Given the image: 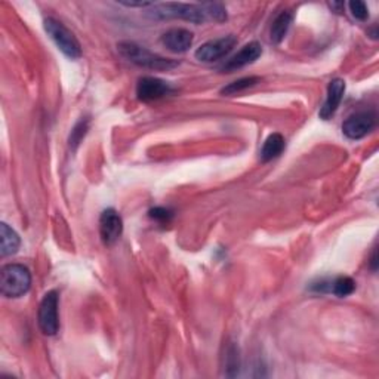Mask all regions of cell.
<instances>
[{"instance_id":"4","label":"cell","mask_w":379,"mask_h":379,"mask_svg":"<svg viewBox=\"0 0 379 379\" xmlns=\"http://www.w3.org/2000/svg\"><path fill=\"white\" fill-rule=\"evenodd\" d=\"M153 17L156 18H178L194 24L206 21L208 17L201 6L188 5V4H164L157 5L153 9Z\"/></svg>"},{"instance_id":"15","label":"cell","mask_w":379,"mask_h":379,"mask_svg":"<svg viewBox=\"0 0 379 379\" xmlns=\"http://www.w3.org/2000/svg\"><path fill=\"white\" fill-rule=\"evenodd\" d=\"M293 20V13L291 11H283L280 15L274 20L272 27V40L274 44H280L286 36L289 27Z\"/></svg>"},{"instance_id":"22","label":"cell","mask_w":379,"mask_h":379,"mask_svg":"<svg viewBox=\"0 0 379 379\" xmlns=\"http://www.w3.org/2000/svg\"><path fill=\"white\" fill-rule=\"evenodd\" d=\"M121 5H125V6H129V8H133V6L145 8V6H150L152 4H147V2H138V4H133V2H121Z\"/></svg>"},{"instance_id":"21","label":"cell","mask_w":379,"mask_h":379,"mask_svg":"<svg viewBox=\"0 0 379 379\" xmlns=\"http://www.w3.org/2000/svg\"><path fill=\"white\" fill-rule=\"evenodd\" d=\"M172 216H173V213L166 208H154L150 211V218H153L154 221H157L160 224L171 222Z\"/></svg>"},{"instance_id":"16","label":"cell","mask_w":379,"mask_h":379,"mask_svg":"<svg viewBox=\"0 0 379 379\" xmlns=\"http://www.w3.org/2000/svg\"><path fill=\"white\" fill-rule=\"evenodd\" d=\"M331 291L338 298H345L356 291V281L347 276L338 277L331 283Z\"/></svg>"},{"instance_id":"3","label":"cell","mask_w":379,"mask_h":379,"mask_svg":"<svg viewBox=\"0 0 379 379\" xmlns=\"http://www.w3.org/2000/svg\"><path fill=\"white\" fill-rule=\"evenodd\" d=\"M45 30L53 42H55V45L61 49L64 55L72 60H77L82 57V48H80L79 40L62 22H60L55 18H46Z\"/></svg>"},{"instance_id":"12","label":"cell","mask_w":379,"mask_h":379,"mask_svg":"<svg viewBox=\"0 0 379 379\" xmlns=\"http://www.w3.org/2000/svg\"><path fill=\"white\" fill-rule=\"evenodd\" d=\"M193 33L185 29H172L161 36V44L175 53L188 51L193 45Z\"/></svg>"},{"instance_id":"2","label":"cell","mask_w":379,"mask_h":379,"mask_svg":"<svg viewBox=\"0 0 379 379\" xmlns=\"http://www.w3.org/2000/svg\"><path fill=\"white\" fill-rule=\"evenodd\" d=\"M32 286V274L29 268L21 264H9L2 268L0 291L6 298H20L29 292Z\"/></svg>"},{"instance_id":"19","label":"cell","mask_w":379,"mask_h":379,"mask_svg":"<svg viewBox=\"0 0 379 379\" xmlns=\"http://www.w3.org/2000/svg\"><path fill=\"white\" fill-rule=\"evenodd\" d=\"M88 125H89V121L88 119H82L79 121V124L74 126V129L72 131V135H70V145L76 147L80 144V141L84 140V137L86 135V131H88Z\"/></svg>"},{"instance_id":"17","label":"cell","mask_w":379,"mask_h":379,"mask_svg":"<svg viewBox=\"0 0 379 379\" xmlns=\"http://www.w3.org/2000/svg\"><path fill=\"white\" fill-rule=\"evenodd\" d=\"M261 79L260 77H255V76H251V77H243V79H239L236 80V82L230 84L228 86H225L221 93L224 95H236V93H240L243 91H246L252 86H255L256 84H260Z\"/></svg>"},{"instance_id":"6","label":"cell","mask_w":379,"mask_h":379,"mask_svg":"<svg viewBox=\"0 0 379 379\" xmlns=\"http://www.w3.org/2000/svg\"><path fill=\"white\" fill-rule=\"evenodd\" d=\"M236 44H237V39L232 34L215 39V40H209V42L203 44L200 48H197L194 57L203 62L218 61L227 57L228 53L233 51Z\"/></svg>"},{"instance_id":"10","label":"cell","mask_w":379,"mask_h":379,"mask_svg":"<svg viewBox=\"0 0 379 379\" xmlns=\"http://www.w3.org/2000/svg\"><path fill=\"white\" fill-rule=\"evenodd\" d=\"M261 55H262V46L258 42H251V44L243 46L234 57L230 58L221 67V72L233 73V72L241 69V67L255 62Z\"/></svg>"},{"instance_id":"14","label":"cell","mask_w":379,"mask_h":379,"mask_svg":"<svg viewBox=\"0 0 379 379\" xmlns=\"http://www.w3.org/2000/svg\"><path fill=\"white\" fill-rule=\"evenodd\" d=\"M284 147H286V142H284V138L281 137L280 133L270 135V137L265 140V142L262 145V150H261L262 161H270V160L279 157L283 153Z\"/></svg>"},{"instance_id":"13","label":"cell","mask_w":379,"mask_h":379,"mask_svg":"<svg viewBox=\"0 0 379 379\" xmlns=\"http://www.w3.org/2000/svg\"><path fill=\"white\" fill-rule=\"evenodd\" d=\"M0 240H2V256H9L17 253L20 249V237L18 234L13 232V230L8 224L0 225Z\"/></svg>"},{"instance_id":"18","label":"cell","mask_w":379,"mask_h":379,"mask_svg":"<svg viewBox=\"0 0 379 379\" xmlns=\"http://www.w3.org/2000/svg\"><path fill=\"white\" fill-rule=\"evenodd\" d=\"M201 8L205 11L208 18H212L215 21H224L227 18L225 9L220 4H203Z\"/></svg>"},{"instance_id":"1","label":"cell","mask_w":379,"mask_h":379,"mask_svg":"<svg viewBox=\"0 0 379 379\" xmlns=\"http://www.w3.org/2000/svg\"><path fill=\"white\" fill-rule=\"evenodd\" d=\"M120 55L128 61L137 64L138 67L150 70H171L178 65L177 61L160 57L148 49L133 44V42H121L117 45Z\"/></svg>"},{"instance_id":"7","label":"cell","mask_w":379,"mask_h":379,"mask_svg":"<svg viewBox=\"0 0 379 379\" xmlns=\"http://www.w3.org/2000/svg\"><path fill=\"white\" fill-rule=\"evenodd\" d=\"M376 117L371 112H360L350 116L343 125V132L350 140H360L375 128Z\"/></svg>"},{"instance_id":"8","label":"cell","mask_w":379,"mask_h":379,"mask_svg":"<svg viewBox=\"0 0 379 379\" xmlns=\"http://www.w3.org/2000/svg\"><path fill=\"white\" fill-rule=\"evenodd\" d=\"M173 92V88L165 82V80L157 77H142L140 79L137 86L138 98L144 102L157 101L160 98H165Z\"/></svg>"},{"instance_id":"20","label":"cell","mask_w":379,"mask_h":379,"mask_svg":"<svg viewBox=\"0 0 379 379\" xmlns=\"http://www.w3.org/2000/svg\"><path fill=\"white\" fill-rule=\"evenodd\" d=\"M348 6H350V11H351V13H353V17L356 20L366 21L369 18V11L363 2H359V0H356V2H351Z\"/></svg>"},{"instance_id":"9","label":"cell","mask_w":379,"mask_h":379,"mask_svg":"<svg viewBox=\"0 0 379 379\" xmlns=\"http://www.w3.org/2000/svg\"><path fill=\"white\" fill-rule=\"evenodd\" d=\"M124 233V221L114 209H105L100 218V234L105 245H113Z\"/></svg>"},{"instance_id":"5","label":"cell","mask_w":379,"mask_h":379,"mask_svg":"<svg viewBox=\"0 0 379 379\" xmlns=\"http://www.w3.org/2000/svg\"><path fill=\"white\" fill-rule=\"evenodd\" d=\"M39 328L45 335L52 336L60 329L58 320V293L48 292L39 307Z\"/></svg>"},{"instance_id":"11","label":"cell","mask_w":379,"mask_h":379,"mask_svg":"<svg viewBox=\"0 0 379 379\" xmlns=\"http://www.w3.org/2000/svg\"><path fill=\"white\" fill-rule=\"evenodd\" d=\"M344 93H345V82L341 79H335L332 80V82L329 84V88H328V95H326V101H324L323 107L320 108V117L328 120L331 119L336 110L338 107H340L343 98H344Z\"/></svg>"}]
</instances>
